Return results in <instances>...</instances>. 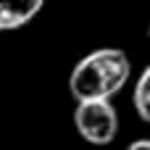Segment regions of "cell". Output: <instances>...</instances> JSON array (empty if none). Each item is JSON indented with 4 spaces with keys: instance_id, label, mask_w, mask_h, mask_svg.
Returning <instances> with one entry per match:
<instances>
[{
    "instance_id": "obj_3",
    "label": "cell",
    "mask_w": 150,
    "mask_h": 150,
    "mask_svg": "<svg viewBox=\"0 0 150 150\" xmlns=\"http://www.w3.org/2000/svg\"><path fill=\"white\" fill-rule=\"evenodd\" d=\"M45 0H0V32H13L26 26L40 11Z\"/></svg>"
},
{
    "instance_id": "obj_4",
    "label": "cell",
    "mask_w": 150,
    "mask_h": 150,
    "mask_svg": "<svg viewBox=\"0 0 150 150\" xmlns=\"http://www.w3.org/2000/svg\"><path fill=\"white\" fill-rule=\"evenodd\" d=\"M132 105H134V111L142 121H150V69H142V74L134 82Z\"/></svg>"
},
{
    "instance_id": "obj_1",
    "label": "cell",
    "mask_w": 150,
    "mask_h": 150,
    "mask_svg": "<svg viewBox=\"0 0 150 150\" xmlns=\"http://www.w3.org/2000/svg\"><path fill=\"white\" fill-rule=\"evenodd\" d=\"M132 74V61L121 47H98L76 61L69 74V92L76 103L111 100L124 90Z\"/></svg>"
},
{
    "instance_id": "obj_2",
    "label": "cell",
    "mask_w": 150,
    "mask_h": 150,
    "mask_svg": "<svg viewBox=\"0 0 150 150\" xmlns=\"http://www.w3.org/2000/svg\"><path fill=\"white\" fill-rule=\"evenodd\" d=\"M74 127L90 145H111L119 134V113L111 100H84L74 108Z\"/></svg>"
},
{
    "instance_id": "obj_5",
    "label": "cell",
    "mask_w": 150,
    "mask_h": 150,
    "mask_svg": "<svg viewBox=\"0 0 150 150\" xmlns=\"http://www.w3.org/2000/svg\"><path fill=\"white\" fill-rule=\"evenodd\" d=\"M127 150H150V140H145V137H140V140H134L132 145Z\"/></svg>"
}]
</instances>
